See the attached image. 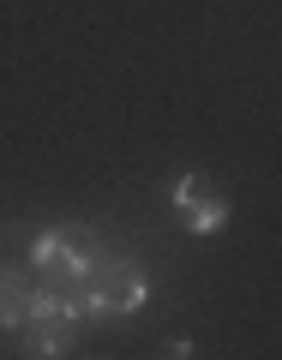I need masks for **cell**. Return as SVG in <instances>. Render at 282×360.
I'll return each instance as SVG.
<instances>
[{"label":"cell","instance_id":"8992f818","mask_svg":"<svg viewBox=\"0 0 282 360\" xmlns=\"http://www.w3.org/2000/svg\"><path fill=\"white\" fill-rule=\"evenodd\" d=\"M162 360H193V342H174V348H168Z\"/></svg>","mask_w":282,"mask_h":360},{"label":"cell","instance_id":"7a4b0ae2","mask_svg":"<svg viewBox=\"0 0 282 360\" xmlns=\"http://www.w3.org/2000/svg\"><path fill=\"white\" fill-rule=\"evenodd\" d=\"M78 300H84V319H132V312L150 300V270L127 252H103L90 258V276L78 283Z\"/></svg>","mask_w":282,"mask_h":360},{"label":"cell","instance_id":"277c9868","mask_svg":"<svg viewBox=\"0 0 282 360\" xmlns=\"http://www.w3.org/2000/svg\"><path fill=\"white\" fill-rule=\"evenodd\" d=\"M174 210H180V222L193 234H205V240L222 234V222H229V198H222L205 174H180L174 180Z\"/></svg>","mask_w":282,"mask_h":360},{"label":"cell","instance_id":"3957f363","mask_svg":"<svg viewBox=\"0 0 282 360\" xmlns=\"http://www.w3.org/2000/svg\"><path fill=\"white\" fill-rule=\"evenodd\" d=\"M90 246L78 240V234H66V229H42L37 240H30V270H37L49 288H78L90 276Z\"/></svg>","mask_w":282,"mask_h":360},{"label":"cell","instance_id":"5b68a950","mask_svg":"<svg viewBox=\"0 0 282 360\" xmlns=\"http://www.w3.org/2000/svg\"><path fill=\"white\" fill-rule=\"evenodd\" d=\"M30 295H37V283H30V276H18L13 264H0V330H18Z\"/></svg>","mask_w":282,"mask_h":360},{"label":"cell","instance_id":"6da1fadb","mask_svg":"<svg viewBox=\"0 0 282 360\" xmlns=\"http://www.w3.org/2000/svg\"><path fill=\"white\" fill-rule=\"evenodd\" d=\"M78 324H84V300H78V288H49L42 283L37 295H30L25 319H18V348H25V360H66L78 342Z\"/></svg>","mask_w":282,"mask_h":360}]
</instances>
